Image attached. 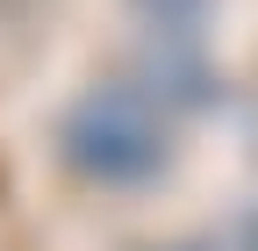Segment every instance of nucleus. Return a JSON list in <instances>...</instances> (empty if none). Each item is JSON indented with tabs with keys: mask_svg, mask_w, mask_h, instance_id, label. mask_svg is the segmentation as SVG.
<instances>
[{
	"mask_svg": "<svg viewBox=\"0 0 258 251\" xmlns=\"http://www.w3.org/2000/svg\"><path fill=\"white\" fill-rule=\"evenodd\" d=\"M57 151L64 165L93 186H144L158 165H165V130L144 115L137 93L122 86H93L79 93L57 122Z\"/></svg>",
	"mask_w": 258,
	"mask_h": 251,
	"instance_id": "nucleus-1",
	"label": "nucleus"
},
{
	"mask_svg": "<svg viewBox=\"0 0 258 251\" xmlns=\"http://www.w3.org/2000/svg\"><path fill=\"white\" fill-rule=\"evenodd\" d=\"M144 8H151V29H158V36H194V22H201L208 0H144Z\"/></svg>",
	"mask_w": 258,
	"mask_h": 251,
	"instance_id": "nucleus-2",
	"label": "nucleus"
}]
</instances>
